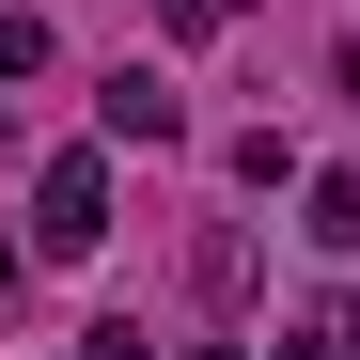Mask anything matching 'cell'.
I'll list each match as a JSON object with an SVG mask.
<instances>
[{"label": "cell", "instance_id": "6da1fadb", "mask_svg": "<svg viewBox=\"0 0 360 360\" xmlns=\"http://www.w3.org/2000/svg\"><path fill=\"white\" fill-rule=\"evenodd\" d=\"M94 235H110V157H47V172H32V251L79 266Z\"/></svg>", "mask_w": 360, "mask_h": 360}, {"label": "cell", "instance_id": "7a4b0ae2", "mask_svg": "<svg viewBox=\"0 0 360 360\" xmlns=\"http://www.w3.org/2000/svg\"><path fill=\"white\" fill-rule=\"evenodd\" d=\"M94 126H110V141H172L188 110L157 94V63H126V79H94Z\"/></svg>", "mask_w": 360, "mask_h": 360}, {"label": "cell", "instance_id": "3957f363", "mask_svg": "<svg viewBox=\"0 0 360 360\" xmlns=\"http://www.w3.org/2000/svg\"><path fill=\"white\" fill-rule=\"evenodd\" d=\"M297 235H314V251H360V172H314V188H297Z\"/></svg>", "mask_w": 360, "mask_h": 360}, {"label": "cell", "instance_id": "277c9868", "mask_svg": "<svg viewBox=\"0 0 360 360\" xmlns=\"http://www.w3.org/2000/svg\"><path fill=\"white\" fill-rule=\"evenodd\" d=\"M79 360H157V329H141V314H94V329H79Z\"/></svg>", "mask_w": 360, "mask_h": 360}, {"label": "cell", "instance_id": "5b68a950", "mask_svg": "<svg viewBox=\"0 0 360 360\" xmlns=\"http://www.w3.org/2000/svg\"><path fill=\"white\" fill-rule=\"evenodd\" d=\"M0 79H47V16H0Z\"/></svg>", "mask_w": 360, "mask_h": 360}, {"label": "cell", "instance_id": "8992f818", "mask_svg": "<svg viewBox=\"0 0 360 360\" xmlns=\"http://www.w3.org/2000/svg\"><path fill=\"white\" fill-rule=\"evenodd\" d=\"M314 345H329V360H360V297H329V314H314Z\"/></svg>", "mask_w": 360, "mask_h": 360}, {"label": "cell", "instance_id": "52a82bcc", "mask_svg": "<svg viewBox=\"0 0 360 360\" xmlns=\"http://www.w3.org/2000/svg\"><path fill=\"white\" fill-rule=\"evenodd\" d=\"M282 360H329V345H314V329H297V345H282Z\"/></svg>", "mask_w": 360, "mask_h": 360}, {"label": "cell", "instance_id": "ba28073f", "mask_svg": "<svg viewBox=\"0 0 360 360\" xmlns=\"http://www.w3.org/2000/svg\"><path fill=\"white\" fill-rule=\"evenodd\" d=\"M188 360H235V345H188Z\"/></svg>", "mask_w": 360, "mask_h": 360}]
</instances>
